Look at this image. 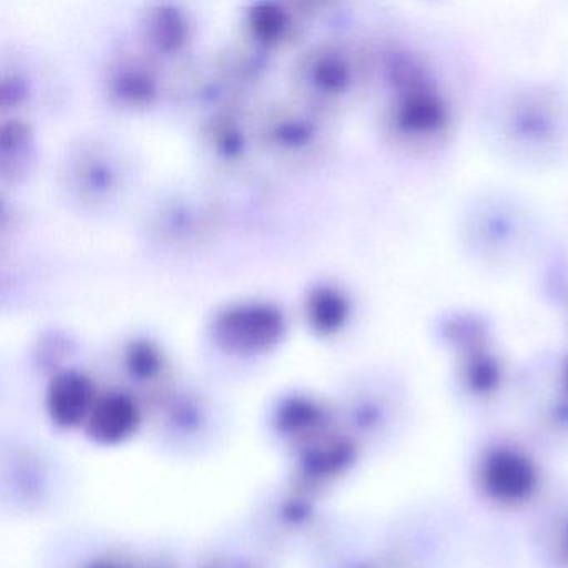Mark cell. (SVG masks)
<instances>
[{"mask_svg":"<svg viewBox=\"0 0 568 568\" xmlns=\"http://www.w3.org/2000/svg\"><path fill=\"white\" fill-rule=\"evenodd\" d=\"M284 328L281 308L267 302L229 305L214 321L217 341L241 351L271 347L284 334Z\"/></svg>","mask_w":568,"mask_h":568,"instance_id":"cell-1","label":"cell"},{"mask_svg":"<svg viewBox=\"0 0 568 568\" xmlns=\"http://www.w3.org/2000/svg\"><path fill=\"white\" fill-rule=\"evenodd\" d=\"M148 34L162 51H178L187 42L189 21L175 6H158L149 16Z\"/></svg>","mask_w":568,"mask_h":568,"instance_id":"cell-2","label":"cell"},{"mask_svg":"<svg viewBox=\"0 0 568 568\" xmlns=\"http://www.w3.org/2000/svg\"><path fill=\"white\" fill-rule=\"evenodd\" d=\"M111 92L121 104L139 105L151 104L158 95V81L151 72L139 65H122L111 79Z\"/></svg>","mask_w":568,"mask_h":568,"instance_id":"cell-3","label":"cell"},{"mask_svg":"<svg viewBox=\"0 0 568 568\" xmlns=\"http://www.w3.org/2000/svg\"><path fill=\"white\" fill-rule=\"evenodd\" d=\"M344 298L331 287H318L308 294L305 314L318 332H332L342 324L347 311Z\"/></svg>","mask_w":568,"mask_h":568,"instance_id":"cell-4","label":"cell"},{"mask_svg":"<svg viewBox=\"0 0 568 568\" xmlns=\"http://www.w3.org/2000/svg\"><path fill=\"white\" fill-rule=\"evenodd\" d=\"M491 460L494 462L488 467V481L498 494L517 497L530 487V470L520 458L498 455Z\"/></svg>","mask_w":568,"mask_h":568,"instance_id":"cell-5","label":"cell"},{"mask_svg":"<svg viewBox=\"0 0 568 568\" xmlns=\"http://www.w3.org/2000/svg\"><path fill=\"white\" fill-rule=\"evenodd\" d=\"M247 24L257 41L274 44L288 31V14L274 2H257L248 9Z\"/></svg>","mask_w":568,"mask_h":568,"instance_id":"cell-6","label":"cell"},{"mask_svg":"<svg viewBox=\"0 0 568 568\" xmlns=\"http://www.w3.org/2000/svg\"><path fill=\"white\" fill-rule=\"evenodd\" d=\"M308 75H311V82L315 88L325 92H334L344 85L345 68L337 58L321 55L317 61L312 62Z\"/></svg>","mask_w":568,"mask_h":568,"instance_id":"cell-7","label":"cell"},{"mask_svg":"<svg viewBox=\"0 0 568 568\" xmlns=\"http://www.w3.org/2000/svg\"><path fill=\"white\" fill-rule=\"evenodd\" d=\"M0 148H2V162H4V165H8L11 159L18 161L31 148V131H29L28 125L21 121H11L2 125Z\"/></svg>","mask_w":568,"mask_h":568,"instance_id":"cell-8","label":"cell"},{"mask_svg":"<svg viewBox=\"0 0 568 568\" xmlns=\"http://www.w3.org/2000/svg\"><path fill=\"white\" fill-rule=\"evenodd\" d=\"M311 135L312 129L301 121H287L275 129V138L282 144L291 145V148H298V145L305 144L311 139Z\"/></svg>","mask_w":568,"mask_h":568,"instance_id":"cell-9","label":"cell"}]
</instances>
